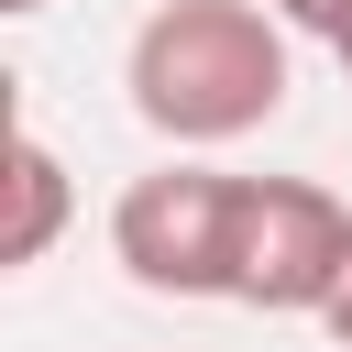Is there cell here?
<instances>
[{"label":"cell","instance_id":"1","mask_svg":"<svg viewBox=\"0 0 352 352\" xmlns=\"http://www.w3.org/2000/svg\"><path fill=\"white\" fill-rule=\"evenodd\" d=\"M286 11L275 0H154L132 55H121V88H132V121L165 132V143H242L286 110Z\"/></svg>","mask_w":352,"mask_h":352},{"label":"cell","instance_id":"2","mask_svg":"<svg viewBox=\"0 0 352 352\" xmlns=\"http://www.w3.org/2000/svg\"><path fill=\"white\" fill-rule=\"evenodd\" d=\"M341 253H352V209L319 176H242L231 187V308L319 319Z\"/></svg>","mask_w":352,"mask_h":352},{"label":"cell","instance_id":"3","mask_svg":"<svg viewBox=\"0 0 352 352\" xmlns=\"http://www.w3.org/2000/svg\"><path fill=\"white\" fill-rule=\"evenodd\" d=\"M231 187L220 165H154L110 209V253L143 297H231Z\"/></svg>","mask_w":352,"mask_h":352},{"label":"cell","instance_id":"4","mask_svg":"<svg viewBox=\"0 0 352 352\" xmlns=\"http://www.w3.org/2000/svg\"><path fill=\"white\" fill-rule=\"evenodd\" d=\"M55 231H66V154H55L44 132H11V231H0V264H11V275L44 264Z\"/></svg>","mask_w":352,"mask_h":352},{"label":"cell","instance_id":"5","mask_svg":"<svg viewBox=\"0 0 352 352\" xmlns=\"http://www.w3.org/2000/svg\"><path fill=\"white\" fill-rule=\"evenodd\" d=\"M275 11H286V33H319V44L352 22V0H275Z\"/></svg>","mask_w":352,"mask_h":352},{"label":"cell","instance_id":"6","mask_svg":"<svg viewBox=\"0 0 352 352\" xmlns=\"http://www.w3.org/2000/svg\"><path fill=\"white\" fill-rule=\"evenodd\" d=\"M319 330L352 352V253H341V275H330V308H319Z\"/></svg>","mask_w":352,"mask_h":352},{"label":"cell","instance_id":"7","mask_svg":"<svg viewBox=\"0 0 352 352\" xmlns=\"http://www.w3.org/2000/svg\"><path fill=\"white\" fill-rule=\"evenodd\" d=\"M330 55H341V77H352V22H341V33H330Z\"/></svg>","mask_w":352,"mask_h":352},{"label":"cell","instance_id":"8","mask_svg":"<svg viewBox=\"0 0 352 352\" xmlns=\"http://www.w3.org/2000/svg\"><path fill=\"white\" fill-rule=\"evenodd\" d=\"M0 11H44V0H0Z\"/></svg>","mask_w":352,"mask_h":352}]
</instances>
